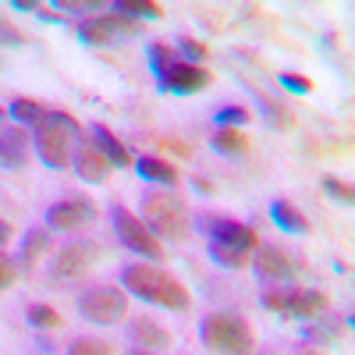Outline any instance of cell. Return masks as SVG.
I'll use <instances>...</instances> for the list:
<instances>
[{
	"label": "cell",
	"instance_id": "7c38bea8",
	"mask_svg": "<svg viewBox=\"0 0 355 355\" xmlns=\"http://www.w3.org/2000/svg\"><path fill=\"white\" fill-rule=\"evenodd\" d=\"M142 28V21H132V18H125V15H93V18H85L82 25H78V40L82 43H89V46H107V43H114L117 36H135Z\"/></svg>",
	"mask_w": 355,
	"mask_h": 355
},
{
	"label": "cell",
	"instance_id": "277c9868",
	"mask_svg": "<svg viewBox=\"0 0 355 355\" xmlns=\"http://www.w3.org/2000/svg\"><path fill=\"white\" fill-rule=\"evenodd\" d=\"M157 239H189V206L174 189H146L142 192V217Z\"/></svg>",
	"mask_w": 355,
	"mask_h": 355
},
{
	"label": "cell",
	"instance_id": "ffe728a7",
	"mask_svg": "<svg viewBox=\"0 0 355 355\" xmlns=\"http://www.w3.org/2000/svg\"><path fill=\"white\" fill-rule=\"evenodd\" d=\"M210 146L220 157H245L249 153V139H245L242 128H217L210 135Z\"/></svg>",
	"mask_w": 355,
	"mask_h": 355
},
{
	"label": "cell",
	"instance_id": "8fae6325",
	"mask_svg": "<svg viewBox=\"0 0 355 355\" xmlns=\"http://www.w3.org/2000/svg\"><path fill=\"white\" fill-rule=\"evenodd\" d=\"M214 82V75L206 71L202 64H189L182 57H174V61L157 75V89L160 93H178V96H189V93H199Z\"/></svg>",
	"mask_w": 355,
	"mask_h": 355
},
{
	"label": "cell",
	"instance_id": "4dcf8cb0",
	"mask_svg": "<svg viewBox=\"0 0 355 355\" xmlns=\"http://www.w3.org/2000/svg\"><path fill=\"white\" fill-rule=\"evenodd\" d=\"M171 61H174V50L167 43H150V68H153V75H160Z\"/></svg>",
	"mask_w": 355,
	"mask_h": 355
},
{
	"label": "cell",
	"instance_id": "ba28073f",
	"mask_svg": "<svg viewBox=\"0 0 355 355\" xmlns=\"http://www.w3.org/2000/svg\"><path fill=\"white\" fill-rule=\"evenodd\" d=\"M96 259H100V245L96 242L75 239L64 249H57V256L50 263V281L53 284H75V281H82L89 270H93Z\"/></svg>",
	"mask_w": 355,
	"mask_h": 355
},
{
	"label": "cell",
	"instance_id": "d4e9b609",
	"mask_svg": "<svg viewBox=\"0 0 355 355\" xmlns=\"http://www.w3.org/2000/svg\"><path fill=\"white\" fill-rule=\"evenodd\" d=\"M249 256L245 249H231V245H210V259L217 266H224V270H242V266H249Z\"/></svg>",
	"mask_w": 355,
	"mask_h": 355
},
{
	"label": "cell",
	"instance_id": "83f0119b",
	"mask_svg": "<svg viewBox=\"0 0 355 355\" xmlns=\"http://www.w3.org/2000/svg\"><path fill=\"white\" fill-rule=\"evenodd\" d=\"M178 50H182V61H189V64H202L210 57V46L199 43L196 36H178Z\"/></svg>",
	"mask_w": 355,
	"mask_h": 355
},
{
	"label": "cell",
	"instance_id": "9a60e30c",
	"mask_svg": "<svg viewBox=\"0 0 355 355\" xmlns=\"http://www.w3.org/2000/svg\"><path fill=\"white\" fill-rule=\"evenodd\" d=\"M25 164H28V132L21 125L0 128V167L21 171Z\"/></svg>",
	"mask_w": 355,
	"mask_h": 355
},
{
	"label": "cell",
	"instance_id": "484cf974",
	"mask_svg": "<svg viewBox=\"0 0 355 355\" xmlns=\"http://www.w3.org/2000/svg\"><path fill=\"white\" fill-rule=\"evenodd\" d=\"M64 355H114V348L103 338H89L85 334V338H71Z\"/></svg>",
	"mask_w": 355,
	"mask_h": 355
},
{
	"label": "cell",
	"instance_id": "836d02e7",
	"mask_svg": "<svg viewBox=\"0 0 355 355\" xmlns=\"http://www.w3.org/2000/svg\"><path fill=\"white\" fill-rule=\"evenodd\" d=\"M0 46H25V33L15 28L8 18H0Z\"/></svg>",
	"mask_w": 355,
	"mask_h": 355
},
{
	"label": "cell",
	"instance_id": "e575fe53",
	"mask_svg": "<svg viewBox=\"0 0 355 355\" xmlns=\"http://www.w3.org/2000/svg\"><path fill=\"white\" fill-rule=\"evenodd\" d=\"M256 100H259V107H263L266 114H270V117H274V125H281V128H284V125H295V117H291L288 110H281V107H274V103H270V96H256Z\"/></svg>",
	"mask_w": 355,
	"mask_h": 355
},
{
	"label": "cell",
	"instance_id": "52a82bcc",
	"mask_svg": "<svg viewBox=\"0 0 355 355\" xmlns=\"http://www.w3.org/2000/svg\"><path fill=\"white\" fill-rule=\"evenodd\" d=\"M78 313L93 323H117L128 313V291L121 284H89L78 295Z\"/></svg>",
	"mask_w": 355,
	"mask_h": 355
},
{
	"label": "cell",
	"instance_id": "cb8c5ba5",
	"mask_svg": "<svg viewBox=\"0 0 355 355\" xmlns=\"http://www.w3.org/2000/svg\"><path fill=\"white\" fill-rule=\"evenodd\" d=\"M46 249H50V227H33V231L25 234V242H21V263L33 266L36 256L46 252Z\"/></svg>",
	"mask_w": 355,
	"mask_h": 355
},
{
	"label": "cell",
	"instance_id": "4fadbf2b",
	"mask_svg": "<svg viewBox=\"0 0 355 355\" xmlns=\"http://www.w3.org/2000/svg\"><path fill=\"white\" fill-rule=\"evenodd\" d=\"M249 263H252V270L263 281H274V284H291V277L299 274V270H295V263H291V256L281 245H256Z\"/></svg>",
	"mask_w": 355,
	"mask_h": 355
},
{
	"label": "cell",
	"instance_id": "ab89813d",
	"mask_svg": "<svg viewBox=\"0 0 355 355\" xmlns=\"http://www.w3.org/2000/svg\"><path fill=\"white\" fill-rule=\"evenodd\" d=\"M299 355H327V352H323V348H316V345H313V348H302Z\"/></svg>",
	"mask_w": 355,
	"mask_h": 355
},
{
	"label": "cell",
	"instance_id": "603a6c76",
	"mask_svg": "<svg viewBox=\"0 0 355 355\" xmlns=\"http://www.w3.org/2000/svg\"><path fill=\"white\" fill-rule=\"evenodd\" d=\"M25 320H28V327H36V331H61L64 327V320L57 309L43 306V302H33L25 309Z\"/></svg>",
	"mask_w": 355,
	"mask_h": 355
},
{
	"label": "cell",
	"instance_id": "2e32d148",
	"mask_svg": "<svg viewBox=\"0 0 355 355\" xmlns=\"http://www.w3.org/2000/svg\"><path fill=\"white\" fill-rule=\"evenodd\" d=\"M128 338H132L135 348H150V352H167L171 348V334L160 327L157 320H150V316L132 320L128 323Z\"/></svg>",
	"mask_w": 355,
	"mask_h": 355
},
{
	"label": "cell",
	"instance_id": "6da1fadb",
	"mask_svg": "<svg viewBox=\"0 0 355 355\" xmlns=\"http://www.w3.org/2000/svg\"><path fill=\"white\" fill-rule=\"evenodd\" d=\"M121 288L139 295L142 302H153V306H164V309H174V313H185L192 306V295L189 288L178 281L174 274H167L160 263H125L121 266Z\"/></svg>",
	"mask_w": 355,
	"mask_h": 355
},
{
	"label": "cell",
	"instance_id": "8992f818",
	"mask_svg": "<svg viewBox=\"0 0 355 355\" xmlns=\"http://www.w3.org/2000/svg\"><path fill=\"white\" fill-rule=\"evenodd\" d=\"M110 227H114V234H117V242H121L128 252L142 256L146 263H160V259H164V242L128 210L125 202H114V206H110Z\"/></svg>",
	"mask_w": 355,
	"mask_h": 355
},
{
	"label": "cell",
	"instance_id": "7a4b0ae2",
	"mask_svg": "<svg viewBox=\"0 0 355 355\" xmlns=\"http://www.w3.org/2000/svg\"><path fill=\"white\" fill-rule=\"evenodd\" d=\"M75 139H82V125L75 121L68 110H46V114H43V121L33 128L36 157H40L50 171H64V167H71Z\"/></svg>",
	"mask_w": 355,
	"mask_h": 355
},
{
	"label": "cell",
	"instance_id": "d6a6232c",
	"mask_svg": "<svg viewBox=\"0 0 355 355\" xmlns=\"http://www.w3.org/2000/svg\"><path fill=\"white\" fill-rule=\"evenodd\" d=\"M15 281H18V263L0 249V291H8Z\"/></svg>",
	"mask_w": 355,
	"mask_h": 355
},
{
	"label": "cell",
	"instance_id": "d6986e66",
	"mask_svg": "<svg viewBox=\"0 0 355 355\" xmlns=\"http://www.w3.org/2000/svg\"><path fill=\"white\" fill-rule=\"evenodd\" d=\"M93 135H96V146H100V153L114 164V167H132V150H128V146L121 142V139H117L107 125H93Z\"/></svg>",
	"mask_w": 355,
	"mask_h": 355
},
{
	"label": "cell",
	"instance_id": "3957f363",
	"mask_svg": "<svg viewBox=\"0 0 355 355\" xmlns=\"http://www.w3.org/2000/svg\"><path fill=\"white\" fill-rule=\"evenodd\" d=\"M199 338L217 355H252L256 352V334L249 327V320L231 309L206 313L199 320Z\"/></svg>",
	"mask_w": 355,
	"mask_h": 355
},
{
	"label": "cell",
	"instance_id": "f35d334b",
	"mask_svg": "<svg viewBox=\"0 0 355 355\" xmlns=\"http://www.w3.org/2000/svg\"><path fill=\"white\" fill-rule=\"evenodd\" d=\"M128 355H157V352H150V348H135V345H132V348H128Z\"/></svg>",
	"mask_w": 355,
	"mask_h": 355
},
{
	"label": "cell",
	"instance_id": "4316f807",
	"mask_svg": "<svg viewBox=\"0 0 355 355\" xmlns=\"http://www.w3.org/2000/svg\"><path fill=\"white\" fill-rule=\"evenodd\" d=\"M214 121H217V128H245L252 121V114L245 107H220L214 114Z\"/></svg>",
	"mask_w": 355,
	"mask_h": 355
},
{
	"label": "cell",
	"instance_id": "e0dca14e",
	"mask_svg": "<svg viewBox=\"0 0 355 355\" xmlns=\"http://www.w3.org/2000/svg\"><path fill=\"white\" fill-rule=\"evenodd\" d=\"M132 167L139 171V178H146V182L157 185V189H174L178 185V167L160 160V157H139V160H132Z\"/></svg>",
	"mask_w": 355,
	"mask_h": 355
},
{
	"label": "cell",
	"instance_id": "44dd1931",
	"mask_svg": "<svg viewBox=\"0 0 355 355\" xmlns=\"http://www.w3.org/2000/svg\"><path fill=\"white\" fill-rule=\"evenodd\" d=\"M110 11L114 15H125V18H132V21H157V18H164V8L160 4H153V0H117V4H110Z\"/></svg>",
	"mask_w": 355,
	"mask_h": 355
},
{
	"label": "cell",
	"instance_id": "d590c367",
	"mask_svg": "<svg viewBox=\"0 0 355 355\" xmlns=\"http://www.w3.org/2000/svg\"><path fill=\"white\" fill-rule=\"evenodd\" d=\"M103 4H71V0H64V4H57V11H78V15H89V11H100Z\"/></svg>",
	"mask_w": 355,
	"mask_h": 355
},
{
	"label": "cell",
	"instance_id": "60d3db41",
	"mask_svg": "<svg viewBox=\"0 0 355 355\" xmlns=\"http://www.w3.org/2000/svg\"><path fill=\"white\" fill-rule=\"evenodd\" d=\"M8 121V110H0V125H4Z\"/></svg>",
	"mask_w": 355,
	"mask_h": 355
},
{
	"label": "cell",
	"instance_id": "f1b7e54d",
	"mask_svg": "<svg viewBox=\"0 0 355 355\" xmlns=\"http://www.w3.org/2000/svg\"><path fill=\"white\" fill-rule=\"evenodd\" d=\"M323 192H327L331 199H338V202H345V206H352V199H355V192H352V185L345 182V178H338V174H323Z\"/></svg>",
	"mask_w": 355,
	"mask_h": 355
},
{
	"label": "cell",
	"instance_id": "ac0fdd59",
	"mask_svg": "<svg viewBox=\"0 0 355 355\" xmlns=\"http://www.w3.org/2000/svg\"><path fill=\"white\" fill-rule=\"evenodd\" d=\"M270 220H274L284 234H309V217H306L291 199H274V202H270Z\"/></svg>",
	"mask_w": 355,
	"mask_h": 355
},
{
	"label": "cell",
	"instance_id": "7402d4cb",
	"mask_svg": "<svg viewBox=\"0 0 355 355\" xmlns=\"http://www.w3.org/2000/svg\"><path fill=\"white\" fill-rule=\"evenodd\" d=\"M43 114H46V107L40 100H28V96H18L8 110V117H15V125H21V128H36L43 121Z\"/></svg>",
	"mask_w": 355,
	"mask_h": 355
},
{
	"label": "cell",
	"instance_id": "1f68e13d",
	"mask_svg": "<svg viewBox=\"0 0 355 355\" xmlns=\"http://www.w3.org/2000/svg\"><path fill=\"white\" fill-rule=\"evenodd\" d=\"M281 85L288 89V93H295V96H309L313 93V82L302 78V75H295V71H284L281 75Z\"/></svg>",
	"mask_w": 355,
	"mask_h": 355
},
{
	"label": "cell",
	"instance_id": "5bb4252c",
	"mask_svg": "<svg viewBox=\"0 0 355 355\" xmlns=\"http://www.w3.org/2000/svg\"><path fill=\"white\" fill-rule=\"evenodd\" d=\"M71 167H75V174L82 178V182H107V174H110V160L100 153V146L89 142V139L75 142Z\"/></svg>",
	"mask_w": 355,
	"mask_h": 355
},
{
	"label": "cell",
	"instance_id": "30bf717a",
	"mask_svg": "<svg viewBox=\"0 0 355 355\" xmlns=\"http://www.w3.org/2000/svg\"><path fill=\"white\" fill-rule=\"evenodd\" d=\"M89 220H96V202L89 196H64V199L50 202L43 214V224L50 231H75Z\"/></svg>",
	"mask_w": 355,
	"mask_h": 355
},
{
	"label": "cell",
	"instance_id": "74e56055",
	"mask_svg": "<svg viewBox=\"0 0 355 355\" xmlns=\"http://www.w3.org/2000/svg\"><path fill=\"white\" fill-rule=\"evenodd\" d=\"M15 8H18V11H36L33 0H15Z\"/></svg>",
	"mask_w": 355,
	"mask_h": 355
},
{
	"label": "cell",
	"instance_id": "f546056e",
	"mask_svg": "<svg viewBox=\"0 0 355 355\" xmlns=\"http://www.w3.org/2000/svg\"><path fill=\"white\" fill-rule=\"evenodd\" d=\"M341 334V320H320L313 327H306V341L313 345H323V341H334Z\"/></svg>",
	"mask_w": 355,
	"mask_h": 355
},
{
	"label": "cell",
	"instance_id": "5b68a950",
	"mask_svg": "<svg viewBox=\"0 0 355 355\" xmlns=\"http://www.w3.org/2000/svg\"><path fill=\"white\" fill-rule=\"evenodd\" d=\"M263 309L281 313V316H295V320H316L327 309V295L316 288H299V284H274L263 291Z\"/></svg>",
	"mask_w": 355,
	"mask_h": 355
},
{
	"label": "cell",
	"instance_id": "8d00e7d4",
	"mask_svg": "<svg viewBox=\"0 0 355 355\" xmlns=\"http://www.w3.org/2000/svg\"><path fill=\"white\" fill-rule=\"evenodd\" d=\"M11 239H15V227H11L8 220H0V249H4Z\"/></svg>",
	"mask_w": 355,
	"mask_h": 355
},
{
	"label": "cell",
	"instance_id": "9c48e42d",
	"mask_svg": "<svg viewBox=\"0 0 355 355\" xmlns=\"http://www.w3.org/2000/svg\"><path fill=\"white\" fill-rule=\"evenodd\" d=\"M196 227L210 239V245H231V249H245V252H252L259 245V234H256L252 224L231 220V217H220V214H199Z\"/></svg>",
	"mask_w": 355,
	"mask_h": 355
}]
</instances>
